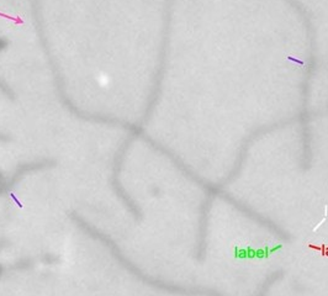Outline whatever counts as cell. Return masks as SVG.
Listing matches in <instances>:
<instances>
[{"label": "cell", "mask_w": 328, "mask_h": 296, "mask_svg": "<svg viewBox=\"0 0 328 296\" xmlns=\"http://www.w3.org/2000/svg\"><path fill=\"white\" fill-rule=\"evenodd\" d=\"M4 46H5V42H4L3 40H0V51H1L4 48Z\"/></svg>", "instance_id": "cell-1"}]
</instances>
